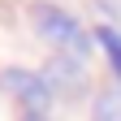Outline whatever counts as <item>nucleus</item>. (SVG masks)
<instances>
[{
	"label": "nucleus",
	"instance_id": "nucleus-2",
	"mask_svg": "<svg viewBox=\"0 0 121 121\" xmlns=\"http://www.w3.org/2000/svg\"><path fill=\"white\" fill-rule=\"evenodd\" d=\"M13 91H22V95H26V104H30V108H39V104H48V86H43L39 78H30V73H9V78H4Z\"/></svg>",
	"mask_w": 121,
	"mask_h": 121
},
{
	"label": "nucleus",
	"instance_id": "nucleus-1",
	"mask_svg": "<svg viewBox=\"0 0 121 121\" xmlns=\"http://www.w3.org/2000/svg\"><path fill=\"white\" fill-rule=\"evenodd\" d=\"M35 22H39V30L48 35L56 48H65V52H73V56H82L86 52V35H82V26L69 17V13H60V9H52V4H39L35 9Z\"/></svg>",
	"mask_w": 121,
	"mask_h": 121
},
{
	"label": "nucleus",
	"instance_id": "nucleus-4",
	"mask_svg": "<svg viewBox=\"0 0 121 121\" xmlns=\"http://www.w3.org/2000/svg\"><path fill=\"white\" fill-rule=\"evenodd\" d=\"M30 121H39V117H30Z\"/></svg>",
	"mask_w": 121,
	"mask_h": 121
},
{
	"label": "nucleus",
	"instance_id": "nucleus-3",
	"mask_svg": "<svg viewBox=\"0 0 121 121\" xmlns=\"http://www.w3.org/2000/svg\"><path fill=\"white\" fill-rule=\"evenodd\" d=\"M95 35H99V43H104V52H108V60H112V69H117V78H121V35H117V30H108V26H104V30H95Z\"/></svg>",
	"mask_w": 121,
	"mask_h": 121
}]
</instances>
